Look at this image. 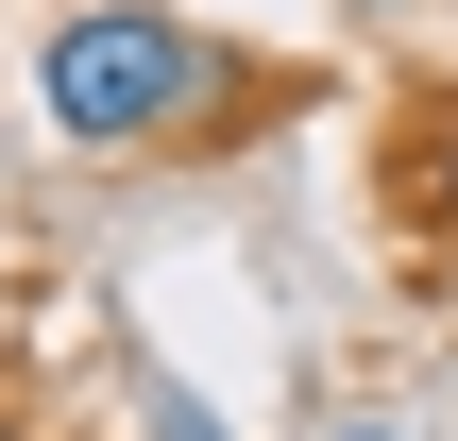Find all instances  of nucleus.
<instances>
[{
	"instance_id": "nucleus-1",
	"label": "nucleus",
	"mask_w": 458,
	"mask_h": 441,
	"mask_svg": "<svg viewBox=\"0 0 458 441\" xmlns=\"http://www.w3.org/2000/svg\"><path fill=\"white\" fill-rule=\"evenodd\" d=\"M34 102H51L68 153H153V136H204V119L238 102V68H221V34H187L170 0H85V17H51Z\"/></svg>"
},
{
	"instance_id": "nucleus-2",
	"label": "nucleus",
	"mask_w": 458,
	"mask_h": 441,
	"mask_svg": "<svg viewBox=\"0 0 458 441\" xmlns=\"http://www.w3.org/2000/svg\"><path fill=\"white\" fill-rule=\"evenodd\" d=\"M136 425H153V441H238L204 391H187V374H136Z\"/></svg>"
},
{
	"instance_id": "nucleus-3",
	"label": "nucleus",
	"mask_w": 458,
	"mask_h": 441,
	"mask_svg": "<svg viewBox=\"0 0 458 441\" xmlns=\"http://www.w3.org/2000/svg\"><path fill=\"white\" fill-rule=\"evenodd\" d=\"M425 221H442V238H458V102H442V119H425Z\"/></svg>"
},
{
	"instance_id": "nucleus-4",
	"label": "nucleus",
	"mask_w": 458,
	"mask_h": 441,
	"mask_svg": "<svg viewBox=\"0 0 458 441\" xmlns=\"http://www.w3.org/2000/svg\"><path fill=\"white\" fill-rule=\"evenodd\" d=\"M357 17H391V0H357Z\"/></svg>"
},
{
	"instance_id": "nucleus-5",
	"label": "nucleus",
	"mask_w": 458,
	"mask_h": 441,
	"mask_svg": "<svg viewBox=\"0 0 458 441\" xmlns=\"http://www.w3.org/2000/svg\"><path fill=\"white\" fill-rule=\"evenodd\" d=\"M0 441H17V425H0Z\"/></svg>"
}]
</instances>
